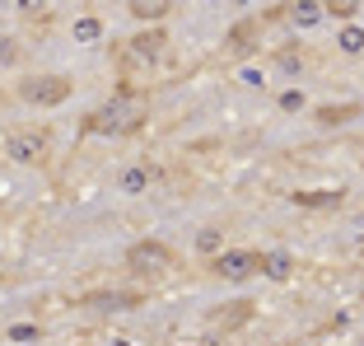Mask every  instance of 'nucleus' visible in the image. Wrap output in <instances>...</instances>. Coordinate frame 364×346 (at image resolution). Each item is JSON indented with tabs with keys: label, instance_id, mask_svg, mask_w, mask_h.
Listing matches in <instances>:
<instances>
[{
	"label": "nucleus",
	"instance_id": "423d86ee",
	"mask_svg": "<svg viewBox=\"0 0 364 346\" xmlns=\"http://www.w3.org/2000/svg\"><path fill=\"white\" fill-rule=\"evenodd\" d=\"M289 267H294V262H289V253H271L267 267H262V276H271V281H285Z\"/></svg>",
	"mask_w": 364,
	"mask_h": 346
},
{
	"label": "nucleus",
	"instance_id": "7ed1b4c3",
	"mask_svg": "<svg viewBox=\"0 0 364 346\" xmlns=\"http://www.w3.org/2000/svg\"><path fill=\"white\" fill-rule=\"evenodd\" d=\"M131 271L136 276H164V271L173 267V253L164 248V243H154V238H145V243H136V248L127 253Z\"/></svg>",
	"mask_w": 364,
	"mask_h": 346
},
{
	"label": "nucleus",
	"instance_id": "f3484780",
	"mask_svg": "<svg viewBox=\"0 0 364 346\" xmlns=\"http://www.w3.org/2000/svg\"><path fill=\"white\" fill-rule=\"evenodd\" d=\"M145 183H150V173H145V169H136V173H127V187H145Z\"/></svg>",
	"mask_w": 364,
	"mask_h": 346
},
{
	"label": "nucleus",
	"instance_id": "39448f33",
	"mask_svg": "<svg viewBox=\"0 0 364 346\" xmlns=\"http://www.w3.org/2000/svg\"><path fill=\"white\" fill-rule=\"evenodd\" d=\"M5 150H10L14 164H38L47 154V136H43V131H14Z\"/></svg>",
	"mask_w": 364,
	"mask_h": 346
},
{
	"label": "nucleus",
	"instance_id": "f03ea898",
	"mask_svg": "<svg viewBox=\"0 0 364 346\" xmlns=\"http://www.w3.org/2000/svg\"><path fill=\"white\" fill-rule=\"evenodd\" d=\"M262 267H267V258L252 248H229L215 258V276L220 281H247V276H262Z\"/></svg>",
	"mask_w": 364,
	"mask_h": 346
},
{
	"label": "nucleus",
	"instance_id": "f257e3e1",
	"mask_svg": "<svg viewBox=\"0 0 364 346\" xmlns=\"http://www.w3.org/2000/svg\"><path fill=\"white\" fill-rule=\"evenodd\" d=\"M89 131H103V136H127V131H140L145 127V98L131 94V89H122V94H112L103 103V108H94L85 117Z\"/></svg>",
	"mask_w": 364,
	"mask_h": 346
},
{
	"label": "nucleus",
	"instance_id": "1a4fd4ad",
	"mask_svg": "<svg viewBox=\"0 0 364 346\" xmlns=\"http://www.w3.org/2000/svg\"><path fill=\"white\" fill-rule=\"evenodd\" d=\"M294 201L299 206H332V201H341V192H299Z\"/></svg>",
	"mask_w": 364,
	"mask_h": 346
},
{
	"label": "nucleus",
	"instance_id": "4468645a",
	"mask_svg": "<svg viewBox=\"0 0 364 346\" xmlns=\"http://www.w3.org/2000/svg\"><path fill=\"white\" fill-rule=\"evenodd\" d=\"M355 10H360V5H355V0H336V5H327V14H341V19H350Z\"/></svg>",
	"mask_w": 364,
	"mask_h": 346
},
{
	"label": "nucleus",
	"instance_id": "dca6fc26",
	"mask_svg": "<svg viewBox=\"0 0 364 346\" xmlns=\"http://www.w3.org/2000/svg\"><path fill=\"white\" fill-rule=\"evenodd\" d=\"M10 337H14V342H33V337H38V327H10Z\"/></svg>",
	"mask_w": 364,
	"mask_h": 346
},
{
	"label": "nucleus",
	"instance_id": "a211bd4d",
	"mask_svg": "<svg viewBox=\"0 0 364 346\" xmlns=\"http://www.w3.org/2000/svg\"><path fill=\"white\" fill-rule=\"evenodd\" d=\"M75 33H80V38H94L98 23H94V19H80V28H75Z\"/></svg>",
	"mask_w": 364,
	"mask_h": 346
},
{
	"label": "nucleus",
	"instance_id": "6e6552de",
	"mask_svg": "<svg viewBox=\"0 0 364 346\" xmlns=\"http://www.w3.org/2000/svg\"><path fill=\"white\" fill-rule=\"evenodd\" d=\"M289 14L299 23H313V19H322L327 14V5H313V0H299V5H289Z\"/></svg>",
	"mask_w": 364,
	"mask_h": 346
},
{
	"label": "nucleus",
	"instance_id": "20e7f679",
	"mask_svg": "<svg viewBox=\"0 0 364 346\" xmlns=\"http://www.w3.org/2000/svg\"><path fill=\"white\" fill-rule=\"evenodd\" d=\"M19 94L28 98V103L52 108V103H65V98H70V80H65V75H28Z\"/></svg>",
	"mask_w": 364,
	"mask_h": 346
},
{
	"label": "nucleus",
	"instance_id": "9b49d317",
	"mask_svg": "<svg viewBox=\"0 0 364 346\" xmlns=\"http://www.w3.org/2000/svg\"><path fill=\"white\" fill-rule=\"evenodd\" d=\"M341 47H346V52H360V47H364V28H346L341 33Z\"/></svg>",
	"mask_w": 364,
	"mask_h": 346
},
{
	"label": "nucleus",
	"instance_id": "9d476101",
	"mask_svg": "<svg viewBox=\"0 0 364 346\" xmlns=\"http://www.w3.org/2000/svg\"><path fill=\"white\" fill-rule=\"evenodd\" d=\"M159 43H164V38L154 33V38H145V43H136V47H131V56H136V61H150V56H154V47H159Z\"/></svg>",
	"mask_w": 364,
	"mask_h": 346
},
{
	"label": "nucleus",
	"instance_id": "0eeeda50",
	"mask_svg": "<svg viewBox=\"0 0 364 346\" xmlns=\"http://www.w3.org/2000/svg\"><path fill=\"white\" fill-rule=\"evenodd\" d=\"M168 10H173L168 0H145V5L136 0V5H131V14H136V19H159V14H168Z\"/></svg>",
	"mask_w": 364,
	"mask_h": 346
},
{
	"label": "nucleus",
	"instance_id": "2eb2a0df",
	"mask_svg": "<svg viewBox=\"0 0 364 346\" xmlns=\"http://www.w3.org/2000/svg\"><path fill=\"white\" fill-rule=\"evenodd\" d=\"M346 117H355V108H332V112L322 108V122H346Z\"/></svg>",
	"mask_w": 364,
	"mask_h": 346
},
{
	"label": "nucleus",
	"instance_id": "ddd939ff",
	"mask_svg": "<svg viewBox=\"0 0 364 346\" xmlns=\"http://www.w3.org/2000/svg\"><path fill=\"white\" fill-rule=\"evenodd\" d=\"M215 243H220L215 229H201V234H196V248H201V253H215Z\"/></svg>",
	"mask_w": 364,
	"mask_h": 346
},
{
	"label": "nucleus",
	"instance_id": "f8f14e48",
	"mask_svg": "<svg viewBox=\"0 0 364 346\" xmlns=\"http://www.w3.org/2000/svg\"><path fill=\"white\" fill-rule=\"evenodd\" d=\"M89 304H98V309H117V304H131V295H94Z\"/></svg>",
	"mask_w": 364,
	"mask_h": 346
},
{
	"label": "nucleus",
	"instance_id": "6ab92c4d",
	"mask_svg": "<svg viewBox=\"0 0 364 346\" xmlns=\"http://www.w3.org/2000/svg\"><path fill=\"white\" fill-rule=\"evenodd\" d=\"M112 346H131V342H112Z\"/></svg>",
	"mask_w": 364,
	"mask_h": 346
}]
</instances>
